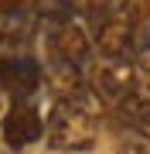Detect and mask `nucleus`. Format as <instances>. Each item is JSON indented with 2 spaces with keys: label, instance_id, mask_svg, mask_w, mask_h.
<instances>
[{
  "label": "nucleus",
  "instance_id": "39448f33",
  "mask_svg": "<svg viewBox=\"0 0 150 154\" xmlns=\"http://www.w3.org/2000/svg\"><path fill=\"white\" fill-rule=\"evenodd\" d=\"M96 48L102 51L109 62H123L133 51V17L123 14V17H113L96 28Z\"/></svg>",
  "mask_w": 150,
  "mask_h": 154
},
{
  "label": "nucleus",
  "instance_id": "1a4fd4ad",
  "mask_svg": "<svg viewBox=\"0 0 150 154\" xmlns=\"http://www.w3.org/2000/svg\"><path fill=\"white\" fill-rule=\"evenodd\" d=\"M119 113H123V123H126L133 134L150 137V106H140V103L123 99V103H119Z\"/></svg>",
  "mask_w": 150,
  "mask_h": 154
},
{
  "label": "nucleus",
  "instance_id": "f8f14e48",
  "mask_svg": "<svg viewBox=\"0 0 150 154\" xmlns=\"http://www.w3.org/2000/svg\"><path fill=\"white\" fill-rule=\"evenodd\" d=\"M147 28H150V4H147Z\"/></svg>",
  "mask_w": 150,
  "mask_h": 154
},
{
  "label": "nucleus",
  "instance_id": "6e6552de",
  "mask_svg": "<svg viewBox=\"0 0 150 154\" xmlns=\"http://www.w3.org/2000/svg\"><path fill=\"white\" fill-rule=\"evenodd\" d=\"M48 86L58 99H78L85 93L82 82V69L72 65V62H61L55 55H48Z\"/></svg>",
  "mask_w": 150,
  "mask_h": 154
},
{
  "label": "nucleus",
  "instance_id": "9d476101",
  "mask_svg": "<svg viewBox=\"0 0 150 154\" xmlns=\"http://www.w3.org/2000/svg\"><path fill=\"white\" fill-rule=\"evenodd\" d=\"M137 69H140V72H143V75L150 79V41L137 48Z\"/></svg>",
  "mask_w": 150,
  "mask_h": 154
},
{
  "label": "nucleus",
  "instance_id": "9b49d317",
  "mask_svg": "<svg viewBox=\"0 0 150 154\" xmlns=\"http://www.w3.org/2000/svg\"><path fill=\"white\" fill-rule=\"evenodd\" d=\"M119 154H150V144L147 140H130V144H123Z\"/></svg>",
  "mask_w": 150,
  "mask_h": 154
},
{
  "label": "nucleus",
  "instance_id": "423d86ee",
  "mask_svg": "<svg viewBox=\"0 0 150 154\" xmlns=\"http://www.w3.org/2000/svg\"><path fill=\"white\" fill-rule=\"evenodd\" d=\"M38 24V0H0V34L4 41H24Z\"/></svg>",
  "mask_w": 150,
  "mask_h": 154
},
{
  "label": "nucleus",
  "instance_id": "7ed1b4c3",
  "mask_svg": "<svg viewBox=\"0 0 150 154\" xmlns=\"http://www.w3.org/2000/svg\"><path fill=\"white\" fill-rule=\"evenodd\" d=\"M89 51H92L89 38H85V31L78 24H72V21H58L55 24V31L48 38V55H55L61 62H72V65L82 69L89 62Z\"/></svg>",
  "mask_w": 150,
  "mask_h": 154
},
{
  "label": "nucleus",
  "instance_id": "f257e3e1",
  "mask_svg": "<svg viewBox=\"0 0 150 154\" xmlns=\"http://www.w3.org/2000/svg\"><path fill=\"white\" fill-rule=\"evenodd\" d=\"M48 144L55 151H89L96 144V113L82 103L58 99L48 116Z\"/></svg>",
  "mask_w": 150,
  "mask_h": 154
},
{
  "label": "nucleus",
  "instance_id": "20e7f679",
  "mask_svg": "<svg viewBox=\"0 0 150 154\" xmlns=\"http://www.w3.org/2000/svg\"><path fill=\"white\" fill-rule=\"evenodd\" d=\"M41 137V113L34 110L31 103H14L10 113L4 116V140L7 147L21 151L28 147V144H34Z\"/></svg>",
  "mask_w": 150,
  "mask_h": 154
},
{
  "label": "nucleus",
  "instance_id": "f03ea898",
  "mask_svg": "<svg viewBox=\"0 0 150 154\" xmlns=\"http://www.w3.org/2000/svg\"><path fill=\"white\" fill-rule=\"evenodd\" d=\"M41 82V65L31 55H10L0 62V86L14 103H28Z\"/></svg>",
  "mask_w": 150,
  "mask_h": 154
},
{
  "label": "nucleus",
  "instance_id": "0eeeda50",
  "mask_svg": "<svg viewBox=\"0 0 150 154\" xmlns=\"http://www.w3.org/2000/svg\"><path fill=\"white\" fill-rule=\"evenodd\" d=\"M137 89V69L126 65V62H109L96 72V93H99L106 103H123L130 99V93Z\"/></svg>",
  "mask_w": 150,
  "mask_h": 154
}]
</instances>
